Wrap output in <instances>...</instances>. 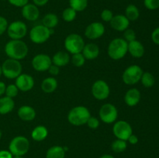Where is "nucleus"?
Masks as SVG:
<instances>
[{
	"mask_svg": "<svg viewBox=\"0 0 159 158\" xmlns=\"http://www.w3.org/2000/svg\"><path fill=\"white\" fill-rule=\"evenodd\" d=\"M28 46L22 40H11L5 46V52L9 58L20 60L28 54Z\"/></svg>",
	"mask_w": 159,
	"mask_h": 158,
	"instance_id": "nucleus-1",
	"label": "nucleus"
},
{
	"mask_svg": "<svg viewBox=\"0 0 159 158\" xmlns=\"http://www.w3.org/2000/svg\"><path fill=\"white\" fill-rule=\"evenodd\" d=\"M128 52V43L123 38L113 39L109 43L107 53L109 57L115 60H120Z\"/></svg>",
	"mask_w": 159,
	"mask_h": 158,
	"instance_id": "nucleus-2",
	"label": "nucleus"
},
{
	"mask_svg": "<svg viewBox=\"0 0 159 158\" xmlns=\"http://www.w3.org/2000/svg\"><path fill=\"white\" fill-rule=\"evenodd\" d=\"M91 116L90 112L85 106H76L70 110L68 115V120L71 125L79 126L86 124Z\"/></svg>",
	"mask_w": 159,
	"mask_h": 158,
	"instance_id": "nucleus-3",
	"label": "nucleus"
},
{
	"mask_svg": "<svg viewBox=\"0 0 159 158\" xmlns=\"http://www.w3.org/2000/svg\"><path fill=\"white\" fill-rule=\"evenodd\" d=\"M30 150V141L25 136H18L11 140L9 145V151L12 156H23Z\"/></svg>",
	"mask_w": 159,
	"mask_h": 158,
	"instance_id": "nucleus-4",
	"label": "nucleus"
},
{
	"mask_svg": "<svg viewBox=\"0 0 159 158\" xmlns=\"http://www.w3.org/2000/svg\"><path fill=\"white\" fill-rule=\"evenodd\" d=\"M2 74L9 79H16L22 74V64L20 60L9 58L2 65Z\"/></svg>",
	"mask_w": 159,
	"mask_h": 158,
	"instance_id": "nucleus-5",
	"label": "nucleus"
},
{
	"mask_svg": "<svg viewBox=\"0 0 159 158\" xmlns=\"http://www.w3.org/2000/svg\"><path fill=\"white\" fill-rule=\"evenodd\" d=\"M85 43L83 38L77 33L69 34L65 40V47L71 54L82 53Z\"/></svg>",
	"mask_w": 159,
	"mask_h": 158,
	"instance_id": "nucleus-6",
	"label": "nucleus"
},
{
	"mask_svg": "<svg viewBox=\"0 0 159 158\" xmlns=\"http://www.w3.org/2000/svg\"><path fill=\"white\" fill-rule=\"evenodd\" d=\"M143 70L138 65H130L125 69L122 75L123 81L126 85H133L141 81Z\"/></svg>",
	"mask_w": 159,
	"mask_h": 158,
	"instance_id": "nucleus-7",
	"label": "nucleus"
},
{
	"mask_svg": "<svg viewBox=\"0 0 159 158\" xmlns=\"http://www.w3.org/2000/svg\"><path fill=\"white\" fill-rule=\"evenodd\" d=\"M51 36V29L42 24L34 26L30 32V38L31 41L37 44L45 43Z\"/></svg>",
	"mask_w": 159,
	"mask_h": 158,
	"instance_id": "nucleus-8",
	"label": "nucleus"
},
{
	"mask_svg": "<svg viewBox=\"0 0 159 158\" xmlns=\"http://www.w3.org/2000/svg\"><path fill=\"white\" fill-rule=\"evenodd\" d=\"M99 118L106 124L113 123L118 117L117 108L113 104L107 103L102 105L99 109Z\"/></svg>",
	"mask_w": 159,
	"mask_h": 158,
	"instance_id": "nucleus-9",
	"label": "nucleus"
},
{
	"mask_svg": "<svg viewBox=\"0 0 159 158\" xmlns=\"http://www.w3.org/2000/svg\"><path fill=\"white\" fill-rule=\"evenodd\" d=\"M6 31L12 40H22L27 33V26L23 22L17 20L11 23Z\"/></svg>",
	"mask_w": 159,
	"mask_h": 158,
	"instance_id": "nucleus-10",
	"label": "nucleus"
},
{
	"mask_svg": "<svg viewBox=\"0 0 159 158\" xmlns=\"http://www.w3.org/2000/svg\"><path fill=\"white\" fill-rule=\"evenodd\" d=\"M113 133L117 139L127 141L130 135L133 134V130L129 122L124 120H120L115 122L113 125Z\"/></svg>",
	"mask_w": 159,
	"mask_h": 158,
	"instance_id": "nucleus-11",
	"label": "nucleus"
},
{
	"mask_svg": "<svg viewBox=\"0 0 159 158\" xmlns=\"http://www.w3.org/2000/svg\"><path fill=\"white\" fill-rule=\"evenodd\" d=\"M110 93V87L103 80L96 81L92 86V94L97 100H105L109 97Z\"/></svg>",
	"mask_w": 159,
	"mask_h": 158,
	"instance_id": "nucleus-12",
	"label": "nucleus"
},
{
	"mask_svg": "<svg viewBox=\"0 0 159 158\" xmlns=\"http://www.w3.org/2000/svg\"><path fill=\"white\" fill-rule=\"evenodd\" d=\"M52 64L51 58L45 54H39L32 60V66L37 71H46Z\"/></svg>",
	"mask_w": 159,
	"mask_h": 158,
	"instance_id": "nucleus-13",
	"label": "nucleus"
},
{
	"mask_svg": "<svg viewBox=\"0 0 159 158\" xmlns=\"http://www.w3.org/2000/svg\"><path fill=\"white\" fill-rule=\"evenodd\" d=\"M105 33V26L100 22H94L89 25L85 30V35L89 40L100 38Z\"/></svg>",
	"mask_w": 159,
	"mask_h": 158,
	"instance_id": "nucleus-14",
	"label": "nucleus"
},
{
	"mask_svg": "<svg viewBox=\"0 0 159 158\" xmlns=\"http://www.w3.org/2000/svg\"><path fill=\"white\" fill-rule=\"evenodd\" d=\"M16 85L19 91L23 92L29 91L34 86V79L32 76L27 74H21L16 78Z\"/></svg>",
	"mask_w": 159,
	"mask_h": 158,
	"instance_id": "nucleus-15",
	"label": "nucleus"
},
{
	"mask_svg": "<svg viewBox=\"0 0 159 158\" xmlns=\"http://www.w3.org/2000/svg\"><path fill=\"white\" fill-rule=\"evenodd\" d=\"M21 13L23 18L28 21H35L40 16L38 6L34 5V3H27L22 7Z\"/></svg>",
	"mask_w": 159,
	"mask_h": 158,
	"instance_id": "nucleus-16",
	"label": "nucleus"
},
{
	"mask_svg": "<svg viewBox=\"0 0 159 158\" xmlns=\"http://www.w3.org/2000/svg\"><path fill=\"white\" fill-rule=\"evenodd\" d=\"M110 23L111 27L119 32L125 31L126 29H128L129 25H130V21L128 20V19L122 14L113 15V19Z\"/></svg>",
	"mask_w": 159,
	"mask_h": 158,
	"instance_id": "nucleus-17",
	"label": "nucleus"
},
{
	"mask_svg": "<svg viewBox=\"0 0 159 158\" xmlns=\"http://www.w3.org/2000/svg\"><path fill=\"white\" fill-rule=\"evenodd\" d=\"M141 92L137 88H133L129 89L124 96V102L128 106L134 107L138 105L141 101Z\"/></svg>",
	"mask_w": 159,
	"mask_h": 158,
	"instance_id": "nucleus-18",
	"label": "nucleus"
},
{
	"mask_svg": "<svg viewBox=\"0 0 159 158\" xmlns=\"http://www.w3.org/2000/svg\"><path fill=\"white\" fill-rule=\"evenodd\" d=\"M128 52L132 57L140 58L144 54V46L138 40H134L128 43Z\"/></svg>",
	"mask_w": 159,
	"mask_h": 158,
	"instance_id": "nucleus-19",
	"label": "nucleus"
},
{
	"mask_svg": "<svg viewBox=\"0 0 159 158\" xmlns=\"http://www.w3.org/2000/svg\"><path fill=\"white\" fill-rule=\"evenodd\" d=\"M36 112L35 109L33 107L30 105H23L18 109V116L21 120L26 121H32L35 119Z\"/></svg>",
	"mask_w": 159,
	"mask_h": 158,
	"instance_id": "nucleus-20",
	"label": "nucleus"
},
{
	"mask_svg": "<svg viewBox=\"0 0 159 158\" xmlns=\"http://www.w3.org/2000/svg\"><path fill=\"white\" fill-rule=\"evenodd\" d=\"M82 54L85 57V60H94L99 56V48L96 43H87L84 46Z\"/></svg>",
	"mask_w": 159,
	"mask_h": 158,
	"instance_id": "nucleus-21",
	"label": "nucleus"
},
{
	"mask_svg": "<svg viewBox=\"0 0 159 158\" xmlns=\"http://www.w3.org/2000/svg\"><path fill=\"white\" fill-rule=\"evenodd\" d=\"M53 64L57 67H65L70 62V56L68 53L58 51L51 58Z\"/></svg>",
	"mask_w": 159,
	"mask_h": 158,
	"instance_id": "nucleus-22",
	"label": "nucleus"
},
{
	"mask_svg": "<svg viewBox=\"0 0 159 158\" xmlns=\"http://www.w3.org/2000/svg\"><path fill=\"white\" fill-rule=\"evenodd\" d=\"M14 107L15 102L12 99L7 96L0 98V115L8 114L12 111Z\"/></svg>",
	"mask_w": 159,
	"mask_h": 158,
	"instance_id": "nucleus-23",
	"label": "nucleus"
},
{
	"mask_svg": "<svg viewBox=\"0 0 159 158\" xmlns=\"http://www.w3.org/2000/svg\"><path fill=\"white\" fill-rule=\"evenodd\" d=\"M57 81L54 77H48L43 79L41 83V89L42 91L47 94L52 93L57 89Z\"/></svg>",
	"mask_w": 159,
	"mask_h": 158,
	"instance_id": "nucleus-24",
	"label": "nucleus"
},
{
	"mask_svg": "<svg viewBox=\"0 0 159 158\" xmlns=\"http://www.w3.org/2000/svg\"><path fill=\"white\" fill-rule=\"evenodd\" d=\"M48 135V130L43 125H37L33 129L31 133V137L34 140L40 142L44 140Z\"/></svg>",
	"mask_w": 159,
	"mask_h": 158,
	"instance_id": "nucleus-25",
	"label": "nucleus"
},
{
	"mask_svg": "<svg viewBox=\"0 0 159 158\" xmlns=\"http://www.w3.org/2000/svg\"><path fill=\"white\" fill-rule=\"evenodd\" d=\"M58 17L54 13H48L43 16L42 23L48 29H54L58 24Z\"/></svg>",
	"mask_w": 159,
	"mask_h": 158,
	"instance_id": "nucleus-26",
	"label": "nucleus"
},
{
	"mask_svg": "<svg viewBox=\"0 0 159 158\" xmlns=\"http://www.w3.org/2000/svg\"><path fill=\"white\" fill-rule=\"evenodd\" d=\"M65 150L61 146H54L48 149L46 153V158H65Z\"/></svg>",
	"mask_w": 159,
	"mask_h": 158,
	"instance_id": "nucleus-27",
	"label": "nucleus"
},
{
	"mask_svg": "<svg viewBox=\"0 0 159 158\" xmlns=\"http://www.w3.org/2000/svg\"><path fill=\"white\" fill-rule=\"evenodd\" d=\"M125 15L129 21H135L140 16V12L138 8L135 5L130 4L127 6L125 10Z\"/></svg>",
	"mask_w": 159,
	"mask_h": 158,
	"instance_id": "nucleus-28",
	"label": "nucleus"
},
{
	"mask_svg": "<svg viewBox=\"0 0 159 158\" xmlns=\"http://www.w3.org/2000/svg\"><path fill=\"white\" fill-rule=\"evenodd\" d=\"M70 7L76 12H82L88 6V0H69Z\"/></svg>",
	"mask_w": 159,
	"mask_h": 158,
	"instance_id": "nucleus-29",
	"label": "nucleus"
},
{
	"mask_svg": "<svg viewBox=\"0 0 159 158\" xmlns=\"http://www.w3.org/2000/svg\"><path fill=\"white\" fill-rule=\"evenodd\" d=\"M127 141L120 139H115L111 144L112 150L115 153H122L127 149Z\"/></svg>",
	"mask_w": 159,
	"mask_h": 158,
	"instance_id": "nucleus-30",
	"label": "nucleus"
},
{
	"mask_svg": "<svg viewBox=\"0 0 159 158\" xmlns=\"http://www.w3.org/2000/svg\"><path fill=\"white\" fill-rule=\"evenodd\" d=\"M141 83L145 88H152L155 83V79L153 74L150 72H144L141 76Z\"/></svg>",
	"mask_w": 159,
	"mask_h": 158,
	"instance_id": "nucleus-31",
	"label": "nucleus"
},
{
	"mask_svg": "<svg viewBox=\"0 0 159 158\" xmlns=\"http://www.w3.org/2000/svg\"><path fill=\"white\" fill-rule=\"evenodd\" d=\"M76 15H77V12L71 7L65 9L62 12V19L65 22H68V23L75 20Z\"/></svg>",
	"mask_w": 159,
	"mask_h": 158,
	"instance_id": "nucleus-32",
	"label": "nucleus"
},
{
	"mask_svg": "<svg viewBox=\"0 0 159 158\" xmlns=\"http://www.w3.org/2000/svg\"><path fill=\"white\" fill-rule=\"evenodd\" d=\"M71 62H72L73 65H75L77 68H80V67L83 66L84 64H85V58L82 53H78V54H72Z\"/></svg>",
	"mask_w": 159,
	"mask_h": 158,
	"instance_id": "nucleus-33",
	"label": "nucleus"
},
{
	"mask_svg": "<svg viewBox=\"0 0 159 158\" xmlns=\"http://www.w3.org/2000/svg\"><path fill=\"white\" fill-rule=\"evenodd\" d=\"M19 93V89L16 87V85H9L6 87V91H5V94L6 96L7 97L11 98V99H13L16 96H17Z\"/></svg>",
	"mask_w": 159,
	"mask_h": 158,
	"instance_id": "nucleus-34",
	"label": "nucleus"
},
{
	"mask_svg": "<svg viewBox=\"0 0 159 158\" xmlns=\"http://www.w3.org/2000/svg\"><path fill=\"white\" fill-rule=\"evenodd\" d=\"M144 5L149 10H156L159 8V0H144Z\"/></svg>",
	"mask_w": 159,
	"mask_h": 158,
	"instance_id": "nucleus-35",
	"label": "nucleus"
},
{
	"mask_svg": "<svg viewBox=\"0 0 159 158\" xmlns=\"http://www.w3.org/2000/svg\"><path fill=\"white\" fill-rule=\"evenodd\" d=\"M124 40L129 43V42H131L133 40H136V33L134 32V30L132 29H127L124 31Z\"/></svg>",
	"mask_w": 159,
	"mask_h": 158,
	"instance_id": "nucleus-36",
	"label": "nucleus"
},
{
	"mask_svg": "<svg viewBox=\"0 0 159 158\" xmlns=\"http://www.w3.org/2000/svg\"><path fill=\"white\" fill-rule=\"evenodd\" d=\"M101 19L104 22H110L113 17V13L110 9H103L101 12Z\"/></svg>",
	"mask_w": 159,
	"mask_h": 158,
	"instance_id": "nucleus-37",
	"label": "nucleus"
},
{
	"mask_svg": "<svg viewBox=\"0 0 159 158\" xmlns=\"http://www.w3.org/2000/svg\"><path fill=\"white\" fill-rule=\"evenodd\" d=\"M86 124L90 129H97L99 126V121L97 118L91 116L89 118Z\"/></svg>",
	"mask_w": 159,
	"mask_h": 158,
	"instance_id": "nucleus-38",
	"label": "nucleus"
},
{
	"mask_svg": "<svg viewBox=\"0 0 159 158\" xmlns=\"http://www.w3.org/2000/svg\"><path fill=\"white\" fill-rule=\"evenodd\" d=\"M8 26L9 25H8V22L6 19L0 15V36L2 35L7 30Z\"/></svg>",
	"mask_w": 159,
	"mask_h": 158,
	"instance_id": "nucleus-39",
	"label": "nucleus"
},
{
	"mask_svg": "<svg viewBox=\"0 0 159 158\" xmlns=\"http://www.w3.org/2000/svg\"><path fill=\"white\" fill-rule=\"evenodd\" d=\"M8 2L12 6L21 8L29 3V0H8Z\"/></svg>",
	"mask_w": 159,
	"mask_h": 158,
	"instance_id": "nucleus-40",
	"label": "nucleus"
},
{
	"mask_svg": "<svg viewBox=\"0 0 159 158\" xmlns=\"http://www.w3.org/2000/svg\"><path fill=\"white\" fill-rule=\"evenodd\" d=\"M152 40L154 42V43H155V44L159 46V27H157L152 32Z\"/></svg>",
	"mask_w": 159,
	"mask_h": 158,
	"instance_id": "nucleus-41",
	"label": "nucleus"
},
{
	"mask_svg": "<svg viewBox=\"0 0 159 158\" xmlns=\"http://www.w3.org/2000/svg\"><path fill=\"white\" fill-rule=\"evenodd\" d=\"M48 71H49V73L51 74V75L56 76L59 74V72H60V68L52 64Z\"/></svg>",
	"mask_w": 159,
	"mask_h": 158,
	"instance_id": "nucleus-42",
	"label": "nucleus"
},
{
	"mask_svg": "<svg viewBox=\"0 0 159 158\" xmlns=\"http://www.w3.org/2000/svg\"><path fill=\"white\" fill-rule=\"evenodd\" d=\"M12 153L9 150H0V158H12Z\"/></svg>",
	"mask_w": 159,
	"mask_h": 158,
	"instance_id": "nucleus-43",
	"label": "nucleus"
},
{
	"mask_svg": "<svg viewBox=\"0 0 159 158\" xmlns=\"http://www.w3.org/2000/svg\"><path fill=\"white\" fill-rule=\"evenodd\" d=\"M127 141H129V143H130V144H133V145H134V144H137L138 143V138L136 135L132 134V135H130V137L128 138Z\"/></svg>",
	"mask_w": 159,
	"mask_h": 158,
	"instance_id": "nucleus-44",
	"label": "nucleus"
},
{
	"mask_svg": "<svg viewBox=\"0 0 159 158\" xmlns=\"http://www.w3.org/2000/svg\"><path fill=\"white\" fill-rule=\"evenodd\" d=\"M49 0H33L34 4L37 6H43L48 2Z\"/></svg>",
	"mask_w": 159,
	"mask_h": 158,
	"instance_id": "nucleus-45",
	"label": "nucleus"
},
{
	"mask_svg": "<svg viewBox=\"0 0 159 158\" xmlns=\"http://www.w3.org/2000/svg\"><path fill=\"white\" fill-rule=\"evenodd\" d=\"M6 86L5 85L4 82L0 81V96H2V94H5V91H6Z\"/></svg>",
	"mask_w": 159,
	"mask_h": 158,
	"instance_id": "nucleus-46",
	"label": "nucleus"
},
{
	"mask_svg": "<svg viewBox=\"0 0 159 158\" xmlns=\"http://www.w3.org/2000/svg\"><path fill=\"white\" fill-rule=\"evenodd\" d=\"M99 158H114L113 157L112 155H110V154H105V155H102V156H101Z\"/></svg>",
	"mask_w": 159,
	"mask_h": 158,
	"instance_id": "nucleus-47",
	"label": "nucleus"
},
{
	"mask_svg": "<svg viewBox=\"0 0 159 158\" xmlns=\"http://www.w3.org/2000/svg\"><path fill=\"white\" fill-rule=\"evenodd\" d=\"M2 67L0 66V77L2 76Z\"/></svg>",
	"mask_w": 159,
	"mask_h": 158,
	"instance_id": "nucleus-48",
	"label": "nucleus"
},
{
	"mask_svg": "<svg viewBox=\"0 0 159 158\" xmlns=\"http://www.w3.org/2000/svg\"><path fill=\"white\" fill-rule=\"evenodd\" d=\"M12 158H23V157H22V156H14Z\"/></svg>",
	"mask_w": 159,
	"mask_h": 158,
	"instance_id": "nucleus-49",
	"label": "nucleus"
},
{
	"mask_svg": "<svg viewBox=\"0 0 159 158\" xmlns=\"http://www.w3.org/2000/svg\"><path fill=\"white\" fill-rule=\"evenodd\" d=\"M2 132H1V130H0V139H1V138H2Z\"/></svg>",
	"mask_w": 159,
	"mask_h": 158,
	"instance_id": "nucleus-50",
	"label": "nucleus"
}]
</instances>
